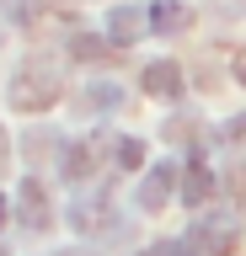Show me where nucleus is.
Returning a JSON list of instances; mask_svg holds the SVG:
<instances>
[{
	"instance_id": "nucleus-1",
	"label": "nucleus",
	"mask_w": 246,
	"mask_h": 256,
	"mask_svg": "<svg viewBox=\"0 0 246 256\" xmlns=\"http://www.w3.org/2000/svg\"><path fill=\"white\" fill-rule=\"evenodd\" d=\"M6 102L17 112H43V107H54L59 102V75L49 70V59H27L11 75V91H6Z\"/></svg>"
},
{
	"instance_id": "nucleus-2",
	"label": "nucleus",
	"mask_w": 246,
	"mask_h": 256,
	"mask_svg": "<svg viewBox=\"0 0 246 256\" xmlns=\"http://www.w3.org/2000/svg\"><path fill=\"white\" fill-rule=\"evenodd\" d=\"M187 240L198 246V256H225V251H235L241 230H235V219H214V214H203V219L187 230Z\"/></svg>"
},
{
	"instance_id": "nucleus-3",
	"label": "nucleus",
	"mask_w": 246,
	"mask_h": 256,
	"mask_svg": "<svg viewBox=\"0 0 246 256\" xmlns=\"http://www.w3.org/2000/svg\"><path fill=\"white\" fill-rule=\"evenodd\" d=\"M171 187H177V166L171 160H161V166H150L145 182L134 187V203H139V214H161L166 198H171Z\"/></svg>"
},
{
	"instance_id": "nucleus-4",
	"label": "nucleus",
	"mask_w": 246,
	"mask_h": 256,
	"mask_svg": "<svg viewBox=\"0 0 246 256\" xmlns=\"http://www.w3.org/2000/svg\"><path fill=\"white\" fill-rule=\"evenodd\" d=\"M214 187H219V176H214L203 160L182 166V187H177V192H182V203H187V208H203V203L214 198Z\"/></svg>"
},
{
	"instance_id": "nucleus-5",
	"label": "nucleus",
	"mask_w": 246,
	"mask_h": 256,
	"mask_svg": "<svg viewBox=\"0 0 246 256\" xmlns=\"http://www.w3.org/2000/svg\"><path fill=\"white\" fill-rule=\"evenodd\" d=\"M139 86H145L150 96H182V70H177V59H150L145 70H139Z\"/></svg>"
},
{
	"instance_id": "nucleus-6",
	"label": "nucleus",
	"mask_w": 246,
	"mask_h": 256,
	"mask_svg": "<svg viewBox=\"0 0 246 256\" xmlns=\"http://www.w3.org/2000/svg\"><path fill=\"white\" fill-rule=\"evenodd\" d=\"M17 208H22V224H27V230H43V224H49V203H43V182H38V176H22Z\"/></svg>"
},
{
	"instance_id": "nucleus-7",
	"label": "nucleus",
	"mask_w": 246,
	"mask_h": 256,
	"mask_svg": "<svg viewBox=\"0 0 246 256\" xmlns=\"http://www.w3.org/2000/svg\"><path fill=\"white\" fill-rule=\"evenodd\" d=\"M139 32H145V11H139V6H113V11H107V43H134V38H139Z\"/></svg>"
},
{
	"instance_id": "nucleus-8",
	"label": "nucleus",
	"mask_w": 246,
	"mask_h": 256,
	"mask_svg": "<svg viewBox=\"0 0 246 256\" xmlns=\"http://www.w3.org/2000/svg\"><path fill=\"white\" fill-rule=\"evenodd\" d=\"M91 171H97V150H91V139H75L65 150V160H59V176L65 182H86Z\"/></svg>"
},
{
	"instance_id": "nucleus-9",
	"label": "nucleus",
	"mask_w": 246,
	"mask_h": 256,
	"mask_svg": "<svg viewBox=\"0 0 246 256\" xmlns=\"http://www.w3.org/2000/svg\"><path fill=\"white\" fill-rule=\"evenodd\" d=\"M187 22H193V11H187L182 0H155V11H150V27L166 32V38H171V32H182Z\"/></svg>"
},
{
	"instance_id": "nucleus-10",
	"label": "nucleus",
	"mask_w": 246,
	"mask_h": 256,
	"mask_svg": "<svg viewBox=\"0 0 246 256\" xmlns=\"http://www.w3.org/2000/svg\"><path fill=\"white\" fill-rule=\"evenodd\" d=\"M113 160H118V171H139L145 166V144L139 139H113Z\"/></svg>"
},
{
	"instance_id": "nucleus-11",
	"label": "nucleus",
	"mask_w": 246,
	"mask_h": 256,
	"mask_svg": "<svg viewBox=\"0 0 246 256\" xmlns=\"http://www.w3.org/2000/svg\"><path fill=\"white\" fill-rule=\"evenodd\" d=\"M102 214H107V203H75L70 208V224H75V230H102Z\"/></svg>"
},
{
	"instance_id": "nucleus-12",
	"label": "nucleus",
	"mask_w": 246,
	"mask_h": 256,
	"mask_svg": "<svg viewBox=\"0 0 246 256\" xmlns=\"http://www.w3.org/2000/svg\"><path fill=\"white\" fill-rule=\"evenodd\" d=\"M145 256H198V246H193L187 235H182V240H155Z\"/></svg>"
},
{
	"instance_id": "nucleus-13",
	"label": "nucleus",
	"mask_w": 246,
	"mask_h": 256,
	"mask_svg": "<svg viewBox=\"0 0 246 256\" xmlns=\"http://www.w3.org/2000/svg\"><path fill=\"white\" fill-rule=\"evenodd\" d=\"M225 192L235 198V203H246V166H230L225 171Z\"/></svg>"
},
{
	"instance_id": "nucleus-14",
	"label": "nucleus",
	"mask_w": 246,
	"mask_h": 256,
	"mask_svg": "<svg viewBox=\"0 0 246 256\" xmlns=\"http://www.w3.org/2000/svg\"><path fill=\"white\" fill-rule=\"evenodd\" d=\"M219 139L225 144H246V118H230V123L219 128Z\"/></svg>"
},
{
	"instance_id": "nucleus-15",
	"label": "nucleus",
	"mask_w": 246,
	"mask_h": 256,
	"mask_svg": "<svg viewBox=\"0 0 246 256\" xmlns=\"http://www.w3.org/2000/svg\"><path fill=\"white\" fill-rule=\"evenodd\" d=\"M70 54H75V59H97L102 43H97V38H75V43H70Z\"/></svg>"
},
{
	"instance_id": "nucleus-16",
	"label": "nucleus",
	"mask_w": 246,
	"mask_h": 256,
	"mask_svg": "<svg viewBox=\"0 0 246 256\" xmlns=\"http://www.w3.org/2000/svg\"><path fill=\"white\" fill-rule=\"evenodd\" d=\"M113 102H118L113 86H102V91H86V107H113Z\"/></svg>"
},
{
	"instance_id": "nucleus-17",
	"label": "nucleus",
	"mask_w": 246,
	"mask_h": 256,
	"mask_svg": "<svg viewBox=\"0 0 246 256\" xmlns=\"http://www.w3.org/2000/svg\"><path fill=\"white\" fill-rule=\"evenodd\" d=\"M6 155H11V139H6V128H0V171H6Z\"/></svg>"
},
{
	"instance_id": "nucleus-18",
	"label": "nucleus",
	"mask_w": 246,
	"mask_h": 256,
	"mask_svg": "<svg viewBox=\"0 0 246 256\" xmlns=\"http://www.w3.org/2000/svg\"><path fill=\"white\" fill-rule=\"evenodd\" d=\"M6 219H11V203H6V192H0V230H6Z\"/></svg>"
}]
</instances>
